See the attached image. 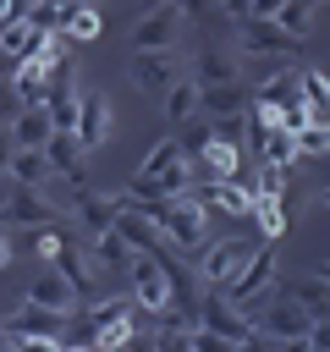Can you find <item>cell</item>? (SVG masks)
<instances>
[{"mask_svg": "<svg viewBox=\"0 0 330 352\" xmlns=\"http://www.w3.org/2000/svg\"><path fill=\"white\" fill-rule=\"evenodd\" d=\"M192 324L214 330L231 352H248V346H253V352H275V341H270V336H264V330H258V324H253L220 286H204V292H198V302H192Z\"/></svg>", "mask_w": 330, "mask_h": 352, "instance_id": "obj_1", "label": "cell"}, {"mask_svg": "<svg viewBox=\"0 0 330 352\" xmlns=\"http://www.w3.org/2000/svg\"><path fill=\"white\" fill-rule=\"evenodd\" d=\"M275 280H280V258H275V248H270V242H258V248H253V253L236 264V275H231L220 292H226L236 308H248V302H258V297H264Z\"/></svg>", "mask_w": 330, "mask_h": 352, "instance_id": "obj_2", "label": "cell"}, {"mask_svg": "<svg viewBox=\"0 0 330 352\" xmlns=\"http://www.w3.org/2000/svg\"><path fill=\"white\" fill-rule=\"evenodd\" d=\"M60 319L66 314H55V308H38V302H16L11 314H6V336H11V346H60Z\"/></svg>", "mask_w": 330, "mask_h": 352, "instance_id": "obj_3", "label": "cell"}, {"mask_svg": "<svg viewBox=\"0 0 330 352\" xmlns=\"http://www.w3.org/2000/svg\"><path fill=\"white\" fill-rule=\"evenodd\" d=\"M258 242H264V236H220V242L209 236V242L198 248V270H192V275H198L204 286H226V280L236 275V264H242Z\"/></svg>", "mask_w": 330, "mask_h": 352, "instance_id": "obj_4", "label": "cell"}, {"mask_svg": "<svg viewBox=\"0 0 330 352\" xmlns=\"http://www.w3.org/2000/svg\"><path fill=\"white\" fill-rule=\"evenodd\" d=\"M182 6L176 0H143L138 22H132V50H170V38L182 33Z\"/></svg>", "mask_w": 330, "mask_h": 352, "instance_id": "obj_5", "label": "cell"}, {"mask_svg": "<svg viewBox=\"0 0 330 352\" xmlns=\"http://www.w3.org/2000/svg\"><path fill=\"white\" fill-rule=\"evenodd\" d=\"M314 319H319V314H308L302 302H292V297L280 292V297L258 314V330H264V336L275 341V352H280V346H302V336H308V324H314Z\"/></svg>", "mask_w": 330, "mask_h": 352, "instance_id": "obj_6", "label": "cell"}, {"mask_svg": "<svg viewBox=\"0 0 330 352\" xmlns=\"http://www.w3.org/2000/svg\"><path fill=\"white\" fill-rule=\"evenodd\" d=\"M297 44L302 38H292L275 16H236V50H248V55H292L297 60Z\"/></svg>", "mask_w": 330, "mask_h": 352, "instance_id": "obj_7", "label": "cell"}, {"mask_svg": "<svg viewBox=\"0 0 330 352\" xmlns=\"http://www.w3.org/2000/svg\"><path fill=\"white\" fill-rule=\"evenodd\" d=\"M0 226H60V204L44 198V187H16L0 204Z\"/></svg>", "mask_w": 330, "mask_h": 352, "instance_id": "obj_8", "label": "cell"}, {"mask_svg": "<svg viewBox=\"0 0 330 352\" xmlns=\"http://www.w3.org/2000/svg\"><path fill=\"white\" fill-rule=\"evenodd\" d=\"M126 275H132V302L138 308H165L170 302V270L154 258V253H132V264H126Z\"/></svg>", "mask_w": 330, "mask_h": 352, "instance_id": "obj_9", "label": "cell"}, {"mask_svg": "<svg viewBox=\"0 0 330 352\" xmlns=\"http://www.w3.org/2000/svg\"><path fill=\"white\" fill-rule=\"evenodd\" d=\"M126 72H132V82H138L148 99H160V94H165V88L182 77V60H176L170 50H132Z\"/></svg>", "mask_w": 330, "mask_h": 352, "instance_id": "obj_10", "label": "cell"}, {"mask_svg": "<svg viewBox=\"0 0 330 352\" xmlns=\"http://www.w3.org/2000/svg\"><path fill=\"white\" fill-rule=\"evenodd\" d=\"M44 264H55L66 280H72V292H77V302H88V297H99L94 292V253L82 248V242H72V236H60L55 242V253L44 258Z\"/></svg>", "mask_w": 330, "mask_h": 352, "instance_id": "obj_11", "label": "cell"}, {"mask_svg": "<svg viewBox=\"0 0 330 352\" xmlns=\"http://www.w3.org/2000/svg\"><path fill=\"white\" fill-rule=\"evenodd\" d=\"M121 209H126V192H94V187H77V192H72V220L88 226V231L116 226Z\"/></svg>", "mask_w": 330, "mask_h": 352, "instance_id": "obj_12", "label": "cell"}, {"mask_svg": "<svg viewBox=\"0 0 330 352\" xmlns=\"http://www.w3.org/2000/svg\"><path fill=\"white\" fill-rule=\"evenodd\" d=\"M72 132H77L82 154L104 148V143H110V99H104V94H82V104H77V121H72Z\"/></svg>", "mask_w": 330, "mask_h": 352, "instance_id": "obj_13", "label": "cell"}, {"mask_svg": "<svg viewBox=\"0 0 330 352\" xmlns=\"http://www.w3.org/2000/svg\"><path fill=\"white\" fill-rule=\"evenodd\" d=\"M248 110V82H198V116L209 121H226V116H242Z\"/></svg>", "mask_w": 330, "mask_h": 352, "instance_id": "obj_14", "label": "cell"}, {"mask_svg": "<svg viewBox=\"0 0 330 352\" xmlns=\"http://www.w3.org/2000/svg\"><path fill=\"white\" fill-rule=\"evenodd\" d=\"M242 170V154H236V143L231 138H209L204 148H198V160H192V176H204V182H226V176H236Z\"/></svg>", "mask_w": 330, "mask_h": 352, "instance_id": "obj_15", "label": "cell"}, {"mask_svg": "<svg viewBox=\"0 0 330 352\" xmlns=\"http://www.w3.org/2000/svg\"><path fill=\"white\" fill-rule=\"evenodd\" d=\"M28 302H38V308H55V314H72L77 308V292H72V280L50 264L44 275H33L28 280Z\"/></svg>", "mask_w": 330, "mask_h": 352, "instance_id": "obj_16", "label": "cell"}, {"mask_svg": "<svg viewBox=\"0 0 330 352\" xmlns=\"http://www.w3.org/2000/svg\"><path fill=\"white\" fill-rule=\"evenodd\" d=\"M242 77V50L236 44H204L198 50V82H236Z\"/></svg>", "mask_w": 330, "mask_h": 352, "instance_id": "obj_17", "label": "cell"}, {"mask_svg": "<svg viewBox=\"0 0 330 352\" xmlns=\"http://www.w3.org/2000/svg\"><path fill=\"white\" fill-rule=\"evenodd\" d=\"M116 231L126 236V248H132V253H160V248H165V231H160L143 209H132V204L116 214Z\"/></svg>", "mask_w": 330, "mask_h": 352, "instance_id": "obj_18", "label": "cell"}, {"mask_svg": "<svg viewBox=\"0 0 330 352\" xmlns=\"http://www.w3.org/2000/svg\"><path fill=\"white\" fill-rule=\"evenodd\" d=\"M297 66H302V60H292V66L270 72V77H264L258 88H248V99H253V104H264V110H280V104L302 99V94H297Z\"/></svg>", "mask_w": 330, "mask_h": 352, "instance_id": "obj_19", "label": "cell"}, {"mask_svg": "<svg viewBox=\"0 0 330 352\" xmlns=\"http://www.w3.org/2000/svg\"><path fill=\"white\" fill-rule=\"evenodd\" d=\"M11 138H16V148H38L50 132H55V121H50V110H44V99H33V104H22L11 121Z\"/></svg>", "mask_w": 330, "mask_h": 352, "instance_id": "obj_20", "label": "cell"}, {"mask_svg": "<svg viewBox=\"0 0 330 352\" xmlns=\"http://www.w3.org/2000/svg\"><path fill=\"white\" fill-rule=\"evenodd\" d=\"M286 297H292V302H302L308 314H330V286H324V270L314 264V270L292 275V280H286Z\"/></svg>", "mask_w": 330, "mask_h": 352, "instance_id": "obj_21", "label": "cell"}, {"mask_svg": "<svg viewBox=\"0 0 330 352\" xmlns=\"http://www.w3.org/2000/svg\"><path fill=\"white\" fill-rule=\"evenodd\" d=\"M253 138H258L264 165H286V170H297V160H302V154H297V138H292L286 126H275V121H270V126H258Z\"/></svg>", "mask_w": 330, "mask_h": 352, "instance_id": "obj_22", "label": "cell"}, {"mask_svg": "<svg viewBox=\"0 0 330 352\" xmlns=\"http://www.w3.org/2000/svg\"><path fill=\"white\" fill-rule=\"evenodd\" d=\"M6 182H16V187H44V182H50V160H44V148H16L11 165H6Z\"/></svg>", "mask_w": 330, "mask_h": 352, "instance_id": "obj_23", "label": "cell"}, {"mask_svg": "<svg viewBox=\"0 0 330 352\" xmlns=\"http://www.w3.org/2000/svg\"><path fill=\"white\" fill-rule=\"evenodd\" d=\"M160 110H165V121H170V126H182L187 116H198V82L176 77V82L160 94Z\"/></svg>", "mask_w": 330, "mask_h": 352, "instance_id": "obj_24", "label": "cell"}, {"mask_svg": "<svg viewBox=\"0 0 330 352\" xmlns=\"http://www.w3.org/2000/svg\"><path fill=\"white\" fill-rule=\"evenodd\" d=\"M88 236H94V264H104V270H126V264H132V248H126V236H121L116 226L88 231Z\"/></svg>", "mask_w": 330, "mask_h": 352, "instance_id": "obj_25", "label": "cell"}, {"mask_svg": "<svg viewBox=\"0 0 330 352\" xmlns=\"http://www.w3.org/2000/svg\"><path fill=\"white\" fill-rule=\"evenodd\" d=\"M99 28H104L99 6H77V11H66V22H60V38H66V44H94V38H99Z\"/></svg>", "mask_w": 330, "mask_h": 352, "instance_id": "obj_26", "label": "cell"}, {"mask_svg": "<svg viewBox=\"0 0 330 352\" xmlns=\"http://www.w3.org/2000/svg\"><path fill=\"white\" fill-rule=\"evenodd\" d=\"M275 22H280L292 38H302V33H314V22H319V0H280V6H275Z\"/></svg>", "mask_w": 330, "mask_h": 352, "instance_id": "obj_27", "label": "cell"}, {"mask_svg": "<svg viewBox=\"0 0 330 352\" xmlns=\"http://www.w3.org/2000/svg\"><path fill=\"white\" fill-rule=\"evenodd\" d=\"M82 308L94 314V324H99V330H104V324H116V319H132V314H138L132 292H116V297H88Z\"/></svg>", "mask_w": 330, "mask_h": 352, "instance_id": "obj_28", "label": "cell"}, {"mask_svg": "<svg viewBox=\"0 0 330 352\" xmlns=\"http://www.w3.org/2000/svg\"><path fill=\"white\" fill-rule=\"evenodd\" d=\"M176 160H187L182 148H176V138H160L148 154H143V165H138V176H160L165 165H176Z\"/></svg>", "mask_w": 330, "mask_h": 352, "instance_id": "obj_29", "label": "cell"}, {"mask_svg": "<svg viewBox=\"0 0 330 352\" xmlns=\"http://www.w3.org/2000/svg\"><path fill=\"white\" fill-rule=\"evenodd\" d=\"M176 6H182V16H192L198 28H226V22H231V16L220 11V0H176Z\"/></svg>", "mask_w": 330, "mask_h": 352, "instance_id": "obj_30", "label": "cell"}, {"mask_svg": "<svg viewBox=\"0 0 330 352\" xmlns=\"http://www.w3.org/2000/svg\"><path fill=\"white\" fill-rule=\"evenodd\" d=\"M16 110H22V99H16V88H11V77H0V126H6Z\"/></svg>", "mask_w": 330, "mask_h": 352, "instance_id": "obj_31", "label": "cell"}, {"mask_svg": "<svg viewBox=\"0 0 330 352\" xmlns=\"http://www.w3.org/2000/svg\"><path fill=\"white\" fill-rule=\"evenodd\" d=\"M11 154H16V138H11V126H0V176H6V165H11Z\"/></svg>", "mask_w": 330, "mask_h": 352, "instance_id": "obj_32", "label": "cell"}, {"mask_svg": "<svg viewBox=\"0 0 330 352\" xmlns=\"http://www.w3.org/2000/svg\"><path fill=\"white\" fill-rule=\"evenodd\" d=\"M11 258H16V242H11V231L0 226V270H11Z\"/></svg>", "mask_w": 330, "mask_h": 352, "instance_id": "obj_33", "label": "cell"}, {"mask_svg": "<svg viewBox=\"0 0 330 352\" xmlns=\"http://www.w3.org/2000/svg\"><path fill=\"white\" fill-rule=\"evenodd\" d=\"M280 0H248V16H275Z\"/></svg>", "mask_w": 330, "mask_h": 352, "instance_id": "obj_34", "label": "cell"}, {"mask_svg": "<svg viewBox=\"0 0 330 352\" xmlns=\"http://www.w3.org/2000/svg\"><path fill=\"white\" fill-rule=\"evenodd\" d=\"M220 11H226V16L236 22V16H248V0H220Z\"/></svg>", "mask_w": 330, "mask_h": 352, "instance_id": "obj_35", "label": "cell"}, {"mask_svg": "<svg viewBox=\"0 0 330 352\" xmlns=\"http://www.w3.org/2000/svg\"><path fill=\"white\" fill-rule=\"evenodd\" d=\"M50 6H60V11H77V6H94V0H50Z\"/></svg>", "mask_w": 330, "mask_h": 352, "instance_id": "obj_36", "label": "cell"}, {"mask_svg": "<svg viewBox=\"0 0 330 352\" xmlns=\"http://www.w3.org/2000/svg\"><path fill=\"white\" fill-rule=\"evenodd\" d=\"M0 77H11V55L6 50H0Z\"/></svg>", "mask_w": 330, "mask_h": 352, "instance_id": "obj_37", "label": "cell"}, {"mask_svg": "<svg viewBox=\"0 0 330 352\" xmlns=\"http://www.w3.org/2000/svg\"><path fill=\"white\" fill-rule=\"evenodd\" d=\"M6 346H11V336H6V324H0V352H6Z\"/></svg>", "mask_w": 330, "mask_h": 352, "instance_id": "obj_38", "label": "cell"}, {"mask_svg": "<svg viewBox=\"0 0 330 352\" xmlns=\"http://www.w3.org/2000/svg\"><path fill=\"white\" fill-rule=\"evenodd\" d=\"M16 6H38V0H16Z\"/></svg>", "mask_w": 330, "mask_h": 352, "instance_id": "obj_39", "label": "cell"}, {"mask_svg": "<svg viewBox=\"0 0 330 352\" xmlns=\"http://www.w3.org/2000/svg\"><path fill=\"white\" fill-rule=\"evenodd\" d=\"M0 28H6V22H0Z\"/></svg>", "mask_w": 330, "mask_h": 352, "instance_id": "obj_40", "label": "cell"}]
</instances>
